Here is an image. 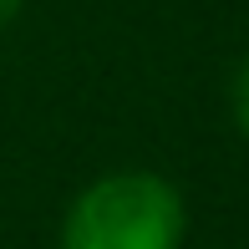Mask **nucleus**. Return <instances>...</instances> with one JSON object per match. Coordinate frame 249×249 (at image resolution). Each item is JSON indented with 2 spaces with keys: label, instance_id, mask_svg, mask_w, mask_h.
I'll use <instances>...</instances> for the list:
<instances>
[{
  "label": "nucleus",
  "instance_id": "nucleus-1",
  "mask_svg": "<svg viewBox=\"0 0 249 249\" xmlns=\"http://www.w3.org/2000/svg\"><path fill=\"white\" fill-rule=\"evenodd\" d=\"M188 229L183 198L158 173L97 178L66 209L61 249H178Z\"/></svg>",
  "mask_w": 249,
  "mask_h": 249
},
{
  "label": "nucleus",
  "instance_id": "nucleus-2",
  "mask_svg": "<svg viewBox=\"0 0 249 249\" xmlns=\"http://www.w3.org/2000/svg\"><path fill=\"white\" fill-rule=\"evenodd\" d=\"M229 107H234V122H239V132L249 138V61L234 71V87H229Z\"/></svg>",
  "mask_w": 249,
  "mask_h": 249
},
{
  "label": "nucleus",
  "instance_id": "nucleus-3",
  "mask_svg": "<svg viewBox=\"0 0 249 249\" xmlns=\"http://www.w3.org/2000/svg\"><path fill=\"white\" fill-rule=\"evenodd\" d=\"M16 10H20V0H0V26H5V20L16 16Z\"/></svg>",
  "mask_w": 249,
  "mask_h": 249
}]
</instances>
